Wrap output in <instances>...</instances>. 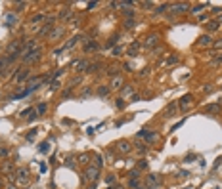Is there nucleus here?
I'll return each instance as SVG.
<instances>
[{
	"mask_svg": "<svg viewBox=\"0 0 222 189\" xmlns=\"http://www.w3.org/2000/svg\"><path fill=\"white\" fill-rule=\"evenodd\" d=\"M23 61L25 63H33V61H37L38 57H40V48H35V50H31V52H27V54H23Z\"/></svg>",
	"mask_w": 222,
	"mask_h": 189,
	"instance_id": "nucleus-1",
	"label": "nucleus"
},
{
	"mask_svg": "<svg viewBox=\"0 0 222 189\" xmlns=\"http://www.w3.org/2000/svg\"><path fill=\"white\" fill-rule=\"evenodd\" d=\"M191 103H193V95L191 94H186V95H182V97H180V103H178V105H180V111H188V107H191Z\"/></svg>",
	"mask_w": 222,
	"mask_h": 189,
	"instance_id": "nucleus-2",
	"label": "nucleus"
},
{
	"mask_svg": "<svg viewBox=\"0 0 222 189\" xmlns=\"http://www.w3.org/2000/svg\"><path fill=\"white\" fill-rule=\"evenodd\" d=\"M98 174H100V170H98L96 166H88L86 172H84V182H96V180H98Z\"/></svg>",
	"mask_w": 222,
	"mask_h": 189,
	"instance_id": "nucleus-3",
	"label": "nucleus"
},
{
	"mask_svg": "<svg viewBox=\"0 0 222 189\" xmlns=\"http://www.w3.org/2000/svg\"><path fill=\"white\" fill-rule=\"evenodd\" d=\"M17 180H19L21 185H27V183H29V170H27V168H19L17 170Z\"/></svg>",
	"mask_w": 222,
	"mask_h": 189,
	"instance_id": "nucleus-4",
	"label": "nucleus"
},
{
	"mask_svg": "<svg viewBox=\"0 0 222 189\" xmlns=\"http://www.w3.org/2000/svg\"><path fill=\"white\" fill-rule=\"evenodd\" d=\"M188 4L186 2H180V4H174L172 6V13H184V12H188Z\"/></svg>",
	"mask_w": 222,
	"mask_h": 189,
	"instance_id": "nucleus-5",
	"label": "nucleus"
},
{
	"mask_svg": "<svg viewBox=\"0 0 222 189\" xmlns=\"http://www.w3.org/2000/svg\"><path fill=\"white\" fill-rule=\"evenodd\" d=\"M109 88H111V90H121V88H123V78H121V76H113Z\"/></svg>",
	"mask_w": 222,
	"mask_h": 189,
	"instance_id": "nucleus-6",
	"label": "nucleus"
},
{
	"mask_svg": "<svg viewBox=\"0 0 222 189\" xmlns=\"http://www.w3.org/2000/svg\"><path fill=\"white\" fill-rule=\"evenodd\" d=\"M128 95H134V88L130 86V84H127V86H123V88H121V97H123V99L128 97Z\"/></svg>",
	"mask_w": 222,
	"mask_h": 189,
	"instance_id": "nucleus-7",
	"label": "nucleus"
},
{
	"mask_svg": "<svg viewBox=\"0 0 222 189\" xmlns=\"http://www.w3.org/2000/svg\"><path fill=\"white\" fill-rule=\"evenodd\" d=\"M159 182H161V180H159V176H155V174H149V176H147V180H146V185H147V187H155Z\"/></svg>",
	"mask_w": 222,
	"mask_h": 189,
	"instance_id": "nucleus-8",
	"label": "nucleus"
},
{
	"mask_svg": "<svg viewBox=\"0 0 222 189\" xmlns=\"http://www.w3.org/2000/svg\"><path fill=\"white\" fill-rule=\"evenodd\" d=\"M109 92H111V88H109L107 84H102V86H98V90H96V94L100 95V97H105Z\"/></svg>",
	"mask_w": 222,
	"mask_h": 189,
	"instance_id": "nucleus-9",
	"label": "nucleus"
},
{
	"mask_svg": "<svg viewBox=\"0 0 222 189\" xmlns=\"http://www.w3.org/2000/svg\"><path fill=\"white\" fill-rule=\"evenodd\" d=\"M159 42V34H149V36L146 38V42H144V44L147 46V48H151V46H155Z\"/></svg>",
	"mask_w": 222,
	"mask_h": 189,
	"instance_id": "nucleus-10",
	"label": "nucleus"
},
{
	"mask_svg": "<svg viewBox=\"0 0 222 189\" xmlns=\"http://www.w3.org/2000/svg\"><path fill=\"white\" fill-rule=\"evenodd\" d=\"M203 111L205 113H220V105L218 103H211V105H205Z\"/></svg>",
	"mask_w": 222,
	"mask_h": 189,
	"instance_id": "nucleus-11",
	"label": "nucleus"
},
{
	"mask_svg": "<svg viewBox=\"0 0 222 189\" xmlns=\"http://www.w3.org/2000/svg\"><path fill=\"white\" fill-rule=\"evenodd\" d=\"M117 149H119L121 153H128L132 149V145L128 143V141H119V143H117Z\"/></svg>",
	"mask_w": 222,
	"mask_h": 189,
	"instance_id": "nucleus-12",
	"label": "nucleus"
},
{
	"mask_svg": "<svg viewBox=\"0 0 222 189\" xmlns=\"http://www.w3.org/2000/svg\"><path fill=\"white\" fill-rule=\"evenodd\" d=\"M63 32H65V29H63V27H57V29H54V31L50 32V40H57V38L61 36Z\"/></svg>",
	"mask_w": 222,
	"mask_h": 189,
	"instance_id": "nucleus-13",
	"label": "nucleus"
},
{
	"mask_svg": "<svg viewBox=\"0 0 222 189\" xmlns=\"http://www.w3.org/2000/svg\"><path fill=\"white\" fill-rule=\"evenodd\" d=\"M213 44V40H211L209 34H203V36H199V40H197V46H211Z\"/></svg>",
	"mask_w": 222,
	"mask_h": 189,
	"instance_id": "nucleus-14",
	"label": "nucleus"
},
{
	"mask_svg": "<svg viewBox=\"0 0 222 189\" xmlns=\"http://www.w3.org/2000/svg\"><path fill=\"white\" fill-rule=\"evenodd\" d=\"M174 113H176V103H169L165 109V117H174Z\"/></svg>",
	"mask_w": 222,
	"mask_h": 189,
	"instance_id": "nucleus-15",
	"label": "nucleus"
},
{
	"mask_svg": "<svg viewBox=\"0 0 222 189\" xmlns=\"http://www.w3.org/2000/svg\"><path fill=\"white\" fill-rule=\"evenodd\" d=\"M59 19H73V10L71 8H67V10H61V13H59Z\"/></svg>",
	"mask_w": 222,
	"mask_h": 189,
	"instance_id": "nucleus-16",
	"label": "nucleus"
},
{
	"mask_svg": "<svg viewBox=\"0 0 222 189\" xmlns=\"http://www.w3.org/2000/svg\"><path fill=\"white\" fill-rule=\"evenodd\" d=\"M157 139H159V134L157 132H147V136H146L147 143H153V141H157Z\"/></svg>",
	"mask_w": 222,
	"mask_h": 189,
	"instance_id": "nucleus-17",
	"label": "nucleus"
},
{
	"mask_svg": "<svg viewBox=\"0 0 222 189\" xmlns=\"http://www.w3.org/2000/svg\"><path fill=\"white\" fill-rule=\"evenodd\" d=\"M98 48H100V44L96 40H92V42H88V44L84 46V52H92V50H98Z\"/></svg>",
	"mask_w": 222,
	"mask_h": 189,
	"instance_id": "nucleus-18",
	"label": "nucleus"
},
{
	"mask_svg": "<svg viewBox=\"0 0 222 189\" xmlns=\"http://www.w3.org/2000/svg\"><path fill=\"white\" fill-rule=\"evenodd\" d=\"M46 109H48V105L46 103H40V105H37V109H35V113L40 117V115H44L46 113Z\"/></svg>",
	"mask_w": 222,
	"mask_h": 189,
	"instance_id": "nucleus-19",
	"label": "nucleus"
},
{
	"mask_svg": "<svg viewBox=\"0 0 222 189\" xmlns=\"http://www.w3.org/2000/svg\"><path fill=\"white\" fill-rule=\"evenodd\" d=\"M27 76H29V69H23L21 73H17V82H23Z\"/></svg>",
	"mask_w": 222,
	"mask_h": 189,
	"instance_id": "nucleus-20",
	"label": "nucleus"
},
{
	"mask_svg": "<svg viewBox=\"0 0 222 189\" xmlns=\"http://www.w3.org/2000/svg\"><path fill=\"white\" fill-rule=\"evenodd\" d=\"M138 48H140V42H134V44L130 46V50H128L127 54H128V56H132V57H134V56H136V50H138Z\"/></svg>",
	"mask_w": 222,
	"mask_h": 189,
	"instance_id": "nucleus-21",
	"label": "nucleus"
},
{
	"mask_svg": "<svg viewBox=\"0 0 222 189\" xmlns=\"http://www.w3.org/2000/svg\"><path fill=\"white\" fill-rule=\"evenodd\" d=\"M218 27H220L218 21H209V23H207V29H209V31H216Z\"/></svg>",
	"mask_w": 222,
	"mask_h": 189,
	"instance_id": "nucleus-22",
	"label": "nucleus"
},
{
	"mask_svg": "<svg viewBox=\"0 0 222 189\" xmlns=\"http://www.w3.org/2000/svg\"><path fill=\"white\" fill-rule=\"evenodd\" d=\"M15 19H17V17H15L13 13H8V15H6V21H8L6 25H8V27H12L13 23H15Z\"/></svg>",
	"mask_w": 222,
	"mask_h": 189,
	"instance_id": "nucleus-23",
	"label": "nucleus"
},
{
	"mask_svg": "<svg viewBox=\"0 0 222 189\" xmlns=\"http://www.w3.org/2000/svg\"><path fill=\"white\" fill-rule=\"evenodd\" d=\"M75 67H77V71H86L88 63H86V61H79V63H75Z\"/></svg>",
	"mask_w": 222,
	"mask_h": 189,
	"instance_id": "nucleus-24",
	"label": "nucleus"
},
{
	"mask_svg": "<svg viewBox=\"0 0 222 189\" xmlns=\"http://www.w3.org/2000/svg\"><path fill=\"white\" fill-rule=\"evenodd\" d=\"M119 34H115V36L113 38H109V40H107V48H111V46H115V44H117V42H119Z\"/></svg>",
	"mask_w": 222,
	"mask_h": 189,
	"instance_id": "nucleus-25",
	"label": "nucleus"
},
{
	"mask_svg": "<svg viewBox=\"0 0 222 189\" xmlns=\"http://www.w3.org/2000/svg\"><path fill=\"white\" fill-rule=\"evenodd\" d=\"M125 27H127V29L136 27V19H125Z\"/></svg>",
	"mask_w": 222,
	"mask_h": 189,
	"instance_id": "nucleus-26",
	"label": "nucleus"
},
{
	"mask_svg": "<svg viewBox=\"0 0 222 189\" xmlns=\"http://www.w3.org/2000/svg\"><path fill=\"white\" fill-rule=\"evenodd\" d=\"M102 164H103V158L100 157V155H98V157L94 158V166H96V168H98V170H100V168H102Z\"/></svg>",
	"mask_w": 222,
	"mask_h": 189,
	"instance_id": "nucleus-27",
	"label": "nucleus"
},
{
	"mask_svg": "<svg viewBox=\"0 0 222 189\" xmlns=\"http://www.w3.org/2000/svg\"><path fill=\"white\" fill-rule=\"evenodd\" d=\"M88 73H94V71H100V63H92V65H88Z\"/></svg>",
	"mask_w": 222,
	"mask_h": 189,
	"instance_id": "nucleus-28",
	"label": "nucleus"
},
{
	"mask_svg": "<svg viewBox=\"0 0 222 189\" xmlns=\"http://www.w3.org/2000/svg\"><path fill=\"white\" fill-rule=\"evenodd\" d=\"M220 63H222V56H216V57H213L211 65H213V67H216V65H220Z\"/></svg>",
	"mask_w": 222,
	"mask_h": 189,
	"instance_id": "nucleus-29",
	"label": "nucleus"
},
{
	"mask_svg": "<svg viewBox=\"0 0 222 189\" xmlns=\"http://www.w3.org/2000/svg\"><path fill=\"white\" fill-rule=\"evenodd\" d=\"M115 105H117V109H125V99H123V97H117Z\"/></svg>",
	"mask_w": 222,
	"mask_h": 189,
	"instance_id": "nucleus-30",
	"label": "nucleus"
},
{
	"mask_svg": "<svg viewBox=\"0 0 222 189\" xmlns=\"http://www.w3.org/2000/svg\"><path fill=\"white\" fill-rule=\"evenodd\" d=\"M31 111H35V109H33V107H27V109H23V111L19 113V117H21V119H25V117H27L29 113H31Z\"/></svg>",
	"mask_w": 222,
	"mask_h": 189,
	"instance_id": "nucleus-31",
	"label": "nucleus"
},
{
	"mask_svg": "<svg viewBox=\"0 0 222 189\" xmlns=\"http://www.w3.org/2000/svg\"><path fill=\"white\" fill-rule=\"evenodd\" d=\"M203 4H197V6H193V8H191V13H199V12H201V10H203Z\"/></svg>",
	"mask_w": 222,
	"mask_h": 189,
	"instance_id": "nucleus-32",
	"label": "nucleus"
},
{
	"mask_svg": "<svg viewBox=\"0 0 222 189\" xmlns=\"http://www.w3.org/2000/svg\"><path fill=\"white\" fill-rule=\"evenodd\" d=\"M130 187H134V189H138V178H130V183H128Z\"/></svg>",
	"mask_w": 222,
	"mask_h": 189,
	"instance_id": "nucleus-33",
	"label": "nucleus"
},
{
	"mask_svg": "<svg viewBox=\"0 0 222 189\" xmlns=\"http://www.w3.org/2000/svg\"><path fill=\"white\" fill-rule=\"evenodd\" d=\"M48 145H50L48 141H44V143L40 145V147H38V149H40V153H46V151H48Z\"/></svg>",
	"mask_w": 222,
	"mask_h": 189,
	"instance_id": "nucleus-34",
	"label": "nucleus"
},
{
	"mask_svg": "<svg viewBox=\"0 0 222 189\" xmlns=\"http://www.w3.org/2000/svg\"><path fill=\"white\" fill-rule=\"evenodd\" d=\"M79 162L86 164V162H88V155H81V157H79Z\"/></svg>",
	"mask_w": 222,
	"mask_h": 189,
	"instance_id": "nucleus-35",
	"label": "nucleus"
},
{
	"mask_svg": "<svg viewBox=\"0 0 222 189\" xmlns=\"http://www.w3.org/2000/svg\"><path fill=\"white\" fill-rule=\"evenodd\" d=\"M146 136H147V128H142L138 132V138H146Z\"/></svg>",
	"mask_w": 222,
	"mask_h": 189,
	"instance_id": "nucleus-36",
	"label": "nucleus"
},
{
	"mask_svg": "<svg viewBox=\"0 0 222 189\" xmlns=\"http://www.w3.org/2000/svg\"><path fill=\"white\" fill-rule=\"evenodd\" d=\"M44 19V15H35V17L31 19V23H38V21H42Z\"/></svg>",
	"mask_w": 222,
	"mask_h": 189,
	"instance_id": "nucleus-37",
	"label": "nucleus"
},
{
	"mask_svg": "<svg viewBox=\"0 0 222 189\" xmlns=\"http://www.w3.org/2000/svg\"><path fill=\"white\" fill-rule=\"evenodd\" d=\"M213 46H215L216 50H220V48H222V38H220V40H216V42H213Z\"/></svg>",
	"mask_w": 222,
	"mask_h": 189,
	"instance_id": "nucleus-38",
	"label": "nucleus"
},
{
	"mask_svg": "<svg viewBox=\"0 0 222 189\" xmlns=\"http://www.w3.org/2000/svg\"><path fill=\"white\" fill-rule=\"evenodd\" d=\"M146 166H147V162H146V160H140V162H138V170H142V168H146Z\"/></svg>",
	"mask_w": 222,
	"mask_h": 189,
	"instance_id": "nucleus-39",
	"label": "nucleus"
},
{
	"mask_svg": "<svg viewBox=\"0 0 222 189\" xmlns=\"http://www.w3.org/2000/svg\"><path fill=\"white\" fill-rule=\"evenodd\" d=\"M115 180H117L115 176H107V178H105V182H107V183H115Z\"/></svg>",
	"mask_w": 222,
	"mask_h": 189,
	"instance_id": "nucleus-40",
	"label": "nucleus"
},
{
	"mask_svg": "<svg viewBox=\"0 0 222 189\" xmlns=\"http://www.w3.org/2000/svg\"><path fill=\"white\" fill-rule=\"evenodd\" d=\"M165 10H167V4H161V6L157 8V13H161V12H165Z\"/></svg>",
	"mask_w": 222,
	"mask_h": 189,
	"instance_id": "nucleus-41",
	"label": "nucleus"
},
{
	"mask_svg": "<svg viewBox=\"0 0 222 189\" xmlns=\"http://www.w3.org/2000/svg\"><path fill=\"white\" fill-rule=\"evenodd\" d=\"M35 136H37V130H35V132H31V134H29V136H27V139H29V141H33V139H35Z\"/></svg>",
	"mask_w": 222,
	"mask_h": 189,
	"instance_id": "nucleus-42",
	"label": "nucleus"
},
{
	"mask_svg": "<svg viewBox=\"0 0 222 189\" xmlns=\"http://www.w3.org/2000/svg\"><path fill=\"white\" fill-rule=\"evenodd\" d=\"M178 61V56H171L169 57V63H176Z\"/></svg>",
	"mask_w": 222,
	"mask_h": 189,
	"instance_id": "nucleus-43",
	"label": "nucleus"
},
{
	"mask_svg": "<svg viewBox=\"0 0 222 189\" xmlns=\"http://www.w3.org/2000/svg\"><path fill=\"white\" fill-rule=\"evenodd\" d=\"M67 166H69V168H75V162H73V158H67Z\"/></svg>",
	"mask_w": 222,
	"mask_h": 189,
	"instance_id": "nucleus-44",
	"label": "nucleus"
},
{
	"mask_svg": "<svg viewBox=\"0 0 222 189\" xmlns=\"http://www.w3.org/2000/svg\"><path fill=\"white\" fill-rule=\"evenodd\" d=\"M117 73V67H109V71H107V75H115Z\"/></svg>",
	"mask_w": 222,
	"mask_h": 189,
	"instance_id": "nucleus-45",
	"label": "nucleus"
},
{
	"mask_svg": "<svg viewBox=\"0 0 222 189\" xmlns=\"http://www.w3.org/2000/svg\"><path fill=\"white\" fill-rule=\"evenodd\" d=\"M59 84H61V82H59V80H54V86H52V90H56V88H59Z\"/></svg>",
	"mask_w": 222,
	"mask_h": 189,
	"instance_id": "nucleus-46",
	"label": "nucleus"
},
{
	"mask_svg": "<svg viewBox=\"0 0 222 189\" xmlns=\"http://www.w3.org/2000/svg\"><path fill=\"white\" fill-rule=\"evenodd\" d=\"M8 155V149H0V157H6Z\"/></svg>",
	"mask_w": 222,
	"mask_h": 189,
	"instance_id": "nucleus-47",
	"label": "nucleus"
},
{
	"mask_svg": "<svg viewBox=\"0 0 222 189\" xmlns=\"http://www.w3.org/2000/svg\"><path fill=\"white\" fill-rule=\"evenodd\" d=\"M151 6H153L151 2H144V8H146V10H149V8H151Z\"/></svg>",
	"mask_w": 222,
	"mask_h": 189,
	"instance_id": "nucleus-48",
	"label": "nucleus"
},
{
	"mask_svg": "<svg viewBox=\"0 0 222 189\" xmlns=\"http://www.w3.org/2000/svg\"><path fill=\"white\" fill-rule=\"evenodd\" d=\"M96 6H98V2H90V4H88V10H92V8H96Z\"/></svg>",
	"mask_w": 222,
	"mask_h": 189,
	"instance_id": "nucleus-49",
	"label": "nucleus"
},
{
	"mask_svg": "<svg viewBox=\"0 0 222 189\" xmlns=\"http://www.w3.org/2000/svg\"><path fill=\"white\" fill-rule=\"evenodd\" d=\"M113 56H121V48H115V50H113Z\"/></svg>",
	"mask_w": 222,
	"mask_h": 189,
	"instance_id": "nucleus-50",
	"label": "nucleus"
},
{
	"mask_svg": "<svg viewBox=\"0 0 222 189\" xmlns=\"http://www.w3.org/2000/svg\"><path fill=\"white\" fill-rule=\"evenodd\" d=\"M88 94H90V88H88V86H86V88L83 90V95H88Z\"/></svg>",
	"mask_w": 222,
	"mask_h": 189,
	"instance_id": "nucleus-51",
	"label": "nucleus"
},
{
	"mask_svg": "<svg viewBox=\"0 0 222 189\" xmlns=\"http://www.w3.org/2000/svg\"><path fill=\"white\" fill-rule=\"evenodd\" d=\"M213 12H215V13H220V12H222V8H213Z\"/></svg>",
	"mask_w": 222,
	"mask_h": 189,
	"instance_id": "nucleus-52",
	"label": "nucleus"
},
{
	"mask_svg": "<svg viewBox=\"0 0 222 189\" xmlns=\"http://www.w3.org/2000/svg\"><path fill=\"white\" fill-rule=\"evenodd\" d=\"M8 189H15V185H8Z\"/></svg>",
	"mask_w": 222,
	"mask_h": 189,
	"instance_id": "nucleus-53",
	"label": "nucleus"
}]
</instances>
